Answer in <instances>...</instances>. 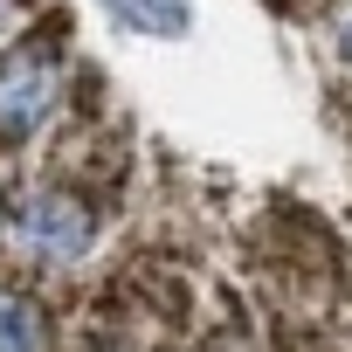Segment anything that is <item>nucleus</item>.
<instances>
[{
	"mask_svg": "<svg viewBox=\"0 0 352 352\" xmlns=\"http://www.w3.org/2000/svg\"><path fill=\"white\" fill-rule=\"evenodd\" d=\"M56 90H63V63L49 42L8 49L0 56V131H35L56 111Z\"/></svg>",
	"mask_w": 352,
	"mask_h": 352,
	"instance_id": "obj_1",
	"label": "nucleus"
},
{
	"mask_svg": "<svg viewBox=\"0 0 352 352\" xmlns=\"http://www.w3.org/2000/svg\"><path fill=\"white\" fill-rule=\"evenodd\" d=\"M21 249L35 263H76L90 249V208H76L69 194H42L21 221Z\"/></svg>",
	"mask_w": 352,
	"mask_h": 352,
	"instance_id": "obj_2",
	"label": "nucleus"
},
{
	"mask_svg": "<svg viewBox=\"0 0 352 352\" xmlns=\"http://www.w3.org/2000/svg\"><path fill=\"white\" fill-rule=\"evenodd\" d=\"M0 352H42V311L14 290H0Z\"/></svg>",
	"mask_w": 352,
	"mask_h": 352,
	"instance_id": "obj_3",
	"label": "nucleus"
},
{
	"mask_svg": "<svg viewBox=\"0 0 352 352\" xmlns=\"http://www.w3.org/2000/svg\"><path fill=\"white\" fill-rule=\"evenodd\" d=\"M338 49H345V63H352V28H345V42H338Z\"/></svg>",
	"mask_w": 352,
	"mask_h": 352,
	"instance_id": "obj_4",
	"label": "nucleus"
},
{
	"mask_svg": "<svg viewBox=\"0 0 352 352\" xmlns=\"http://www.w3.org/2000/svg\"><path fill=\"white\" fill-rule=\"evenodd\" d=\"M0 228H8V221H0Z\"/></svg>",
	"mask_w": 352,
	"mask_h": 352,
	"instance_id": "obj_5",
	"label": "nucleus"
}]
</instances>
